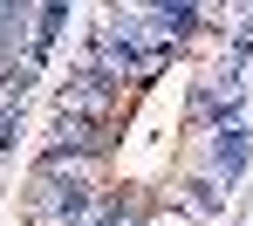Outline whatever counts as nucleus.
I'll list each match as a JSON object with an SVG mask.
<instances>
[{
    "instance_id": "nucleus-1",
    "label": "nucleus",
    "mask_w": 253,
    "mask_h": 226,
    "mask_svg": "<svg viewBox=\"0 0 253 226\" xmlns=\"http://www.w3.org/2000/svg\"><path fill=\"white\" fill-rule=\"evenodd\" d=\"M240 165H247V131H240V124H219V131H212V185L233 179Z\"/></svg>"
},
{
    "instance_id": "nucleus-2",
    "label": "nucleus",
    "mask_w": 253,
    "mask_h": 226,
    "mask_svg": "<svg viewBox=\"0 0 253 226\" xmlns=\"http://www.w3.org/2000/svg\"><path fill=\"white\" fill-rule=\"evenodd\" d=\"M35 83V69H0V117H14L21 110V90Z\"/></svg>"
},
{
    "instance_id": "nucleus-3",
    "label": "nucleus",
    "mask_w": 253,
    "mask_h": 226,
    "mask_svg": "<svg viewBox=\"0 0 253 226\" xmlns=\"http://www.w3.org/2000/svg\"><path fill=\"white\" fill-rule=\"evenodd\" d=\"M7 144H14V117H0V151H7Z\"/></svg>"
}]
</instances>
